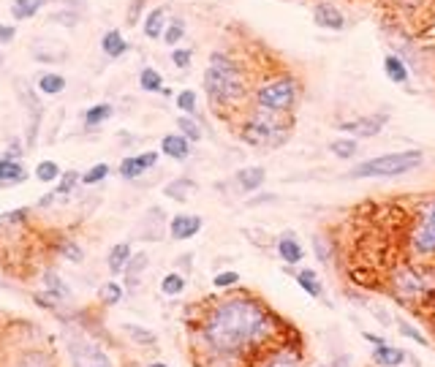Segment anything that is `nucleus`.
I'll use <instances>...</instances> for the list:
<instances>
[{"label": "nucleus", "instance_id": "1", "mask_svg": "<svg viewBox=\"0 0 435 367\" xmlns=\"http://www.w3.org/2000/svg\"><path fill=\"white\" fill-rule=\"evenodd\" d=\"M272 316L254 299L245 296H234V299H223L207 313L202 334L207 340V346L223 354V357H234L242 354L248 348H256L258 343H264L272 334Z\"/></svg>", "mask_w": 435, "mask_h": 367}, {"label": "nucleus", "instance_id": "2", "mask_svg": "<svg viewBox=\"0 0 435 367\" xmlns=\"http://www.w3.org/2000/svg\"><path fill=\"white\" fill-rule=\"evenodd\" d=\"M202 84H204V93L213 101V107H220V109L237 107L248 93V79H245L242 66L226 52L210 55Z\"/></svg>", "mask_w": 435, "mask_h": 367}, {"label": "nucleus", "instance_id": "3", "mask_svg": "<svg viewBox=\"0 0 435 367\" xmlns=\"http://www.w3.org/2000/svg\"><path fill=\"white\" fill-rule=\"evenodd\" d=\"M425 161V155L419 150H402V152H384L375 158H367L362 163H357L348 174L354 180H364V177H400L408 174L414 169H419Z\"/></svg>", "mask_w": 435, "mask_h": 367}, {"label": "nucleus", "instance_id": "4", "mask_svg": "<svg viewBox=\"0 0 435 367\" xmlns=\"http://www.w3.org/2000/svg\"><path fill=\"white\" fill-rule=\"evenodd\" d=\"M240 136H242L245 145L261 147V150H272V147H281L289 139V128L283 125L281 114L256 109L254 114L242 123Z\"/></svg>", "mask_w": 435, "mask_h": 367}, {"label": "nucleus", "instance_id": "5", "mask_svg": "<svg viewBox=\"0 0 435 367\" xmlns=\"http://www.w3.org/2000/svg\"><path fill=\"white\" fill-rule=\"evenodd\" d=\"M299 98V84L291 76H275L264 84H258L254 93V101L258 109L272 114H289Z\"/></svg>", "mask_w": 435, "mask_h": 367}, {"label": "nucleus", "instance_id": "6", "mask_svg": "<svg viewBox=\"0 0 435 367\" xmlns=\"http://www.w3.org/2000/svg\"><path fill=\"white\" fill-rule=\"evenodd\" d=\"M411 245L419 256H433L435 253V199L425 204V210L419 213L414 234H411Z\"/></svg>", "mask_w": 435, "mask_h": 367}, {"label": "nucleus", "instance_id": "7", "mask_svg": "<svg viewBox=\"0 0 435 367\" xmlns=\"http://www.w3.org/2000/svg\"><path fill=\"white\" fill-rule=\"evenodd\" d=\"M313 22L324 30H335V33L346 30V14L332 3H316L313 6Z\"/></svg>", "mask_w": 435, "mask_h": 367}, {"label": "nucleus", "instance_id": "8", "mask_svg": "<svg viewBox=\"0 0 435 367\" xmlns=\"http://www.w3.org/2000/svg\"><path fill=\"white\" fill-rule=\"evenodd\" d=\"M387 114L381 111V114H364V117H357V120H348V123H343L340 128L343 131H348V134H354V136H375L384 125H387Z\"/></svg>", "mask_w": 435, "mask_h": 367}, {"label": "nucleus", "instance_id": "9", "mask_svg": "<svg viewBox=\"0 0 435 367\" xmlns=\"http://www.w3.org/2000/svg\"><path fill=\"white\" fill-rule=\"evenodd\" d=\"M158 155H161V152H142V155H128V158H123V161H120V174H123L125 180L142 177L147 169H152V166L158 163Z\"/></svg>", "mask_w": 435, "mask_h": 367}, {"label": "nucleus", "instance_id": "10", "mask_svg": "<svg viewBox=\"0 0 435 367\" xmlns=\"http://www.w3.org/2000/svg\"><path fill=\"white\" fill-rule=\"evenodd\" d=\"M202 226H204V220L199 218V215H175L172 223H169V234H172V240H190V237H196L199 231H202Z\"/></svg>", "mask_w": 435, "mask_h": 367}, {"label": "nucleus", "instance_id": "11", "mask_svg": "<svg viewBox=\"0 0 435 367\" xmlns=\"http://www.w3.org/2000/svg\"><path fill=\"white\" fill-rule=\"evenodd\" d=\"M28 180V169L14 158H0V188H17Z\"/></svg>", "mask_w": 435, "mask_h": 367}, {"label": "nucleus", "instance_id": "12", "mask_svg": "<svg viewBox=\"0 0 435 367\" xmlns=\"http://www.w3.org/2000/svg\"><path fill=\"white\" fill-rule=\"evenodd\" d=\"M278 253H281V258H283L289 267H296V264H302V258H305V248L299 245V240L294 237V231H286V234H281V240H278Z\"/></svg>", "mask_w": 435, "mask_h": 367}, {"label": "nucleus", "instance_id": "13", "mask_svg": "<svg viewBox=\"0 0 435 367\" xmlns=\"http://www.w3.org/2000/svg\"><path fill=\"white\" fill-rule=\"evenodd\" d=\"M166 25H169L166 8H163V6H158V8L147 11L145 22H142V30H145V36L150 38V41H158V38H163V30H166Z\"/></svg>", "mask_w": 435, "mask_h": 367}, {"label": "nucleus", "instance_id": "14", "mask_svg": "<svg viewBox=\"0 0 435 367\" xmlns=\"http://www.w3.org/2000/svg\"><path fill=\"white\" fill-rule=\"evenodd\" d=\"M128 49H131V46H128V41H125V36H123L117 28L107 30V33H104V38H101V52L107 55L109 60H117V57H123Z\"/></svg>", "mask_w": 435, "mask_h": 367}, {"label": "nucleus", "instance_id": "15", "mask_svg": "<svg viewBox=\"0 0 435 367\" xmlns=\"http://www.w3.org/2000/svg\"><path fill=\"white\" fill-rule=\"evenodd\" d=\"M161 152L175 158V161H185L190 155V142L182 136V134H166L161 139Z\"/></svg>", "mask_w": 435, "mask_h": 367}, {"label": "nucleus", "instance_id": "16", "mask_svg": "<svg viewBox=\"0 0 435 367\" xmlns=\"http://www.w3.org/2000/svg\"><path fill=\"white\" fill-rule=\"evenodd\" d=\"M128 261H131V245H128V242H117V245H112V251H109V256H107V267L112 275L125 272Z\"/></svg>", "mask_w": 435, "mask_h": 367}, {"label": "nucleus", "instance_id": "17", "mask_svg": "<svg viewBox=\"0 0 435 367\" xmlns=\"http://www.w3.org/2000/svg\"><path fill=\"white\" fill-rule=\"evenodd\" d=\"M384 73H387V79H392L395 84H405L408 82V63L395 55V52H389L387 57H384Z\"/></svg>", "mask_w": 435, "mask_h": 367}, {"label": "nucleus", "instance_id": "18", "mask_svg": "<svg viewBox=\"0 0 435 367\" xmlns=\"http://www.w3.org/2000/svg\"><path fill=\"white\" fill-rule=\"evenodd\" d=\"M402 359H405L402 348L387 346V343H381V346H375V348H373V362H375V365H381V367H398Z\"/></svg>", "mask_w": 435, "mask_h": 367}, {"label": "nucleus", "instance_id": "19", "mask_svg": "<svg viewBox=\"0 0 435 367\" xmlns=\"http://www.w3.org/2000/svg\"><path fill=\"white\" fill-rule=\"evenodd\" d=\"M264 169L261 166H245V169H240L237 172V185L245 190V193H251V190H258L261 183H264Z\"/></svg>", "mask_w": 435, "mask_h": 367}, {"label": "nucleus", "instance_id": "20", "mask_svg": "<svg viewBox=\"0 0 435 367\" xmlns=\"http://www.w3.org/2000/svg\"><path fill=\"white\" fill-rule=\"evenodd\" d=\"M44 6H46V0H14V3H11V17H14L17 22L33 19Z\"/></svg>", "mask_w": 435, "mask_h": 367}, {"label": "nucleus", "instance_id": "21", "mask_svg": "<svg viewBox=\"0 0 435 367\" xmlns=\"http://www.w3.org/2000/svg\"><path fill=\"white\" fill-rule=\"evenodd\" d=\"M112 114H114V107H112V104H93L90 109H85V114H82L85 128H98V125H104Z\"/></svg>", "mask_w": 435, "mask_h": 367}, {"label": "nucleus", "instance_id": "22", "mask_svg": "<svg viewBox=\"0 0 435 367\" xmlns=\"http://www.w3.org/2000/svg\"><path fill=\"white\" fill-rule=\"evenodd\" d=\"M38 90L44 96H60L66 90V76L63 73H55V71H46L38 76Z\"/></svg>", "mask_w": 435, "mask_h": 367}, {"label": "nucleus", "instance_id": "23", "mask_svg": "<svg viewBox=\"0 0 435 367\" xmlns=\"http://www.w3.org/2000/svg\"><path fill=\"white\" fill-rule=\"evenodd\" d=\"M296 286L308 294V296H321V283H319V275H316L313 269H308V267L296 272Z\"/></svg>", "mask_w": 435, "mask_h": 367}, {"label": "nucleus", "instance_id": "24", "mask_svg": "<svg viewBox=\"0 0 435 367\" xmlns=\"http://www.w3.org/2000/svg\"><path fill=\"white\" fill-rule=\"evenodd\" d=\"M193 190H196V183L188 180V177H180V180H175V183H169L163 188V193H166L169 199H175V202H185Z\"/></svg>", "mask_w": 435, "mask_h": 367}, {"label": "nucleus", "instance_id": "25", "mask_svg": "<svg viewBox=\"0 0 435 367\" xmlns=\"http://www.w3.org/2000/svg\"><path fill=\"white\" fill-rule=\"evenodd\" d=\"M139 87L145 93H161L163 90V76L155 71L152 66H147V69L139 71Z\"/></svg>", "mask_w": 435, "mask_h": 367}, {"label": "nucleus", "instance_id": "26", "mask_svg": "<svg viewBox=\"0 0 435 367\" xmlns=\"http://www.w3.org/2000/svg\"><path fill=\"white\" fill-rule=\"evenodd\" d=\"M182 38H185V19H182V17L169 19V25H166V30H163V38H161V41H163L166 46H172V49H175Z\"/></svg>", "mask_w": 435, "mask_h": 367}, {"label": "nucleus", "instance_id": "27", "mask_svg": "<svg viewBox=\"0 0 435 367\" xmlns=\"http://www.w3.org/2000/svg\"><path fill=\"white\" fill-rule=\"evenodd\" d=\"M177 128H180L182 136H185L188 142H202V136H204V134H202V125H199L190 114H180V117H177Z\"/></svg>", "mask_w": 435, "mask_h": 367}, {"label": "nucleus", "instance_id": "28", "mask_svg": "<svg viewBox=\"0 0 435 367\" xmlns=\"http://www.w3.org/2000/svg\"><path fill=\"white\" fill-rule=\"evenodd\" d=\"M185 286H188V280H185V275H180V272H169L161 280V292L166 294V296H180L185 292Z\"/></svg>", "mask_w": 435, "mask_h": 367}, {"label": "nucleus", "instance_id": "29", "mask_svg": "<svg viewBox=\"0 0 435 367\" xmlns=\"http://www.w3.org/2000/svg\"><path fill=\"white\" fill-rule=\"evenodd\" d=\"M329 152H332L335 158H343V161H348V158H354V155H357V142H354V139H348V136H343V139H335V142L329 145Z\"/></svg>", "mask_w": 435, "mask_h": 367}, {"label": "nucleus", "instance_id": "30", "mask_svg": "<svg viewBox=\"0 0 435 367\" xmlns=\"http://www.w3.org/2000/svg\"><path fill=\"white\" fill-rule=\"evenodd\" d=\"M44 283H46V292L52 294L55 299H69V296H71V289L63 286V280H60L55 272H46V275H44Z\"/></svg>", "mask_w": 435, "mask_h": 367}, {"label": "nucleus", "instance_id": "31", "mask_svg": "<svg viewBox=\"0 0 435 367\" xmlns=\"http://www.w3.org/2000/svg\"><path fill=\"white\" fill-rule=\"evenodd\" d=\"M60 174H63V172H60V166H57L55 161H41L36 166V177L41 183H55Z\"/></svg>", "mask_w": 435, "mask_h": 367}, {"label": "nucleus", "instance_id": "32", "mask_svg": "<svg viewBox=\"0 0 435 367\" xmlns=\"http://www.w3.org/2000/svg\"><path fill=\"white\" fill-rule=\"evenodd\" d=\"M175 101H177V109H180L182 114H190V117L196 114V104H199V101H196V93H193V90H180Z\"/></svg>", "mask_w": 435, "mask_h": 367}, {"label": "nucleus", "instance_id": "33", "mask_svg": "<svg viewBox=\"0 0 435 367\" xmlns=\"http://www.w3.org/2000/svg\"><path fill=\"white\" fill-rule=\"evenodd\" d=\"M145 267H147V256H145V253H136V256H131L128 267H125V272H128V283H131V286H136V278H139V272H145Z\"/></svg>", "mask_w": 435, "mask_h": 367}, {"label": "nucleus", "instance_id": "34", "mask_svg": "<svg viewBox=\"0 0 435 367\" xmlns=\"http://www.w3.org/2000/svg\"><path fill=\"white\" fill-rule=\"evenodd\" d=\"M76 183H82V177H79V172H73V169H69V172H63L60 174V185H57V196H69L73 188H76Z\"/></svg>", "mask_w": 435, "mask_h": 367}, {"label": "nucleus", "instance_id": "35", "mask_svg": "<svg viewBox=\"0 0 435 367\" xmlns=\"http://www.w3.org/2000/svg\"><path fill=\"white\" fill-rule=\"evenodd\" d=\"M107 174H109V163H96V166H90V169L82 174V183L96 185V183H101V180H107Z\"/></svg>", "mask_w": 435, "mask_h": 367}, {"label": "nucleus", "instance_id": "36", "mask_svg": "<svg viewBox=\"0 0 435 367\" xmlns=\"http://www.w3.org/2000/svg\"><path fill=\"white\" fill-rule=\"evenodd\" d=\"M125 334L134 337L136 343H145V346H155V340H158L152 332L142 330V327H136V324H125Z\"/></svg>", "mask_w": 435, "mask_h": 367}, {"label": "nucleus", "instance_id": "37", "mask_svg": "<svg viewBox=\"0 0 435 367\" xmlns=\"http://www.w3.org/2000/svg\"><path fill=\"white\" fill-rule=\"evenodd\" d=\"M101 299H104V305H117L123 299V286L120 283H107L101 289Z\"/></svg>", "mask_w": 435, "mask_h": 367}, {"label": "nucleus", "instance_id": "38", "mask_svg": "<svg viewBox=\"0 0 435 367\" xmlns=\"http://www.w3.org/2000/svg\"><path fill=\"white\" fill-rule=\"evenodd\" d=\"M190 60H193V52H190V49H182V46H175V49H172V63H175L177 69H188Z\"/></svg>", "mask_w": 435, "mask_h": 367}, {"label": "nucleus", "instance_id": "39", "mask_svg": "<svg viewBox=\"0 0 435 367\" xmlns=\"http://www.w3.org/2000/svg\"><path fill=\"white\" fill-rule=\"evenodd\" d=\"M237 283H240V275H237V272H218L215 280H213L215 289H231V286H237Z\"/></svg>", "mask_w": 435, "mask_h": 367}, {"label": "nucleus", "instance_id": "40", "mask_svg": "<svg viewBox=\"0 0 435 367\" xmlns=\"http://www.w3.org/2000/svg\"><path fill=\"white\" fill-rule=\"evenodd\" d=\"M49 22H60V25H66V28H73V25H79V14H76V11H55V14L49 17Z\"/></svg>", "mask_w": 435, "mask_h": 367}, {"label": "nucleus", "instance_id": "41", "mask_svg": "<svg viewBox=\"0 0 435 367\" xmlns=\"http://www.w3.org/2000/svg\"><path fill=\"white\" fill-rule=\"evenodd\" d=\"M17 367H52V365H49V359H46L44 354H25V357L17 362Z\"/></svg>", "mask_w": 435, "mask_h": 367}, {"label": "nucleus", "instance_id": "42", "mask_svg": "<svg viewBox=\"0 0 435 367\" xmlns=\"http://www.w3.org/2000/svg\"><path fill=\"white\" fill-rule=\"evenodd\" d=\"M400 334H405V337H411V340H416L419 346H427V337L422 334V332L416 330V327H411V324H405V321H400L398 324Z\"/></svg>", "mask_w": 435, "mask_h": 367}, {"label": "nucleus", "instance_id": "43", "mask_svg": "<svg viewBox=\"0 0 435 367\" xmlns=\"http://www.w3.org/2000/svg\"><path fill=\"white\" fill-rule=\"evenodd\" d=\"M60 253L69 258V261H82V258H85V251H82V248H79L76 242H71V240H69V242H63Z\"/></svg>", "mask_w": 435, "mask_h": 367}, {"label": "nucleus", "instance_id": "44", "mask_svg": "<svg viewBox=\"0 0 435 367\" xmlns=\"http://www.w3.org/2000/svg\"><path fill=\"white\" fill-rule=\"evenodd\" d=\"M28 215H30V210H28V207L14 210V213H3V215H0V226H6V223H22Z\"/></svg>", "mask_w": 435, "mask_h": 367}, {"label": "nucleus", "instance_id": "45", "mask_svg": "<svg viewBox=\"0 0 435 367\" xmlns=\"http://www.w3.org/2000/svg\"><path fill=\"white\" fill-rule=\"evenodd\" d=\"M145 6H147V0H131V6H128V25H136V22H139Z\"/></svg>", "mask_w": 435, "mask_h": 367}, {"label": "nucleus", "instance_id": "46", "mask_svg": "<svg viewBox=\"0 0 435 367\" xmlns=\"http://www.w3.org/2000/svg\"><path fill=\"white\" fill-rule=\"evenodd\" d=\"M313 248H316V256H319V261H329V245H326V240L324 237H319V234H316V237H313Z\"/></svg>", "mask_w": 435, "mask_h": 367}, {"label": "nucleus", "instance_id": "47", "mask_svg": "<svg viewBox=\"0 0 435 367\" xmlns=\"http://www.w3.org/2000/svg\"><path fill=\"white\" fill-rule=\"evenodd\" d=\"M264 367H299V365H296V359L291 354H278L275 359H269Z\"/></svg>", "mask_w": 435, "mask_h": 367}, {"label": "nucleus", "instance_id": "48", "mask_svg": "<svg viewBox=\"0 0 435 367\" xmlns=\"http://www.w3.org/2000/svg\"><path fill=\"white\" fill-rule=\"evenodd\" d=\"M14 36H17V30L11 25H0V44H11Z\"/></svg>", "mask_w": 435, "mask_h": 367}, {"label": "nucleus", "instance_id": "49", "mask_svg": "<svg viewBox=\"0 0 435 367\" xmlns=\"http://www.w3.org/2000/svg\"><path fill=\"white\" fill-rule=\"evenodd\" d=\"M19 155H22V147H19V142H11L8 150H6V158H14V161H17Z\"/></svg>", "mask_w": 435, "mask_h": 367}, {"label": "nucleus", "instance_id": "50", "mask_svg": "<svg viewBox=\"0 0 435 367\" xmlns=\"http://www.w3.org/2000/svg\"><path fill=\"white\" fill-rule=\"evenodd\" d=\"M55 196H57V193H44V199L38 202V207H49V204L55 202Z\"/></svg>", "mask_w": 435, "mask_h": 367}, {"label": "nucleus", "instance_id": "51", "mask_svg": "<svg viewBox=\"0 0 435 367\" xmlns=\"http://www.w3.org/2000/svg\"><path fill=\"white\" fill-rule=\"evenodd\" d=\"M362 337H364V340H367V343H373V346H381V343H384V340H381L378 334H370V332H364Z\"/></svg>", "mask_w": 435, "mask_h": 367}, {"label": "nucleus", "instance_id": "52", "mask_svg": "<svg viewBox=\"0 0 435 367\" xmlns=\"http://www.w3.org/2000/svg\"><path fill=\"white\" fill-rule=\"evenodd\" d=\"M147 367H169V365H163V362H152V365H147Z\"/></svg>", "mask_w": 435, "mask_h": 367}, {"label": "nucleus", "instance_id": "53", "mask_svg": "<svg viewBox=\"0 0 435 367\" xmlns=\"http://www.w3.org/2000/svg\"><path fill=\"white\" fill-rule=\"evenodd\" d=\"M3 60H6V57H3V52H0V63H3Z\"/></svg>", "mask_w": 435, "mask_h": 367}, {"label": "nucleus", "instance_id": "54", "mask_svg": "<svg viewBox=\"0 0 435 367\" xmlns=\"http://www.w3.org/2000/svg\"><path fill=\"white\" fill-rule=\"evenodd\" d=\"M402 3H414V0H402Z\"/></svg>", "mask_w": 435, "mask_h": 367}, {"label": "nucleus", "instance_id": "55", "mask_svg": "<svg viewBox=\"0 0 435 367\" xmlns=\"http://www.w3.org/2000/svg\"><path fill=\"white\" fill-rule=\"evenodd\" d=\"M93 367H107V365H93Z\"/></svg>", "mask_w": 435, "mask_h": 367}]
</instances>
